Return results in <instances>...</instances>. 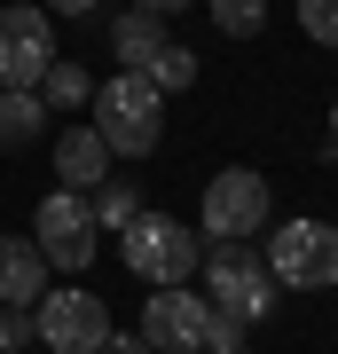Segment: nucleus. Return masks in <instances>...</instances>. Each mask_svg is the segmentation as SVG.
Segmentation results:
<instances>
[{
	"label": "nucleus",
	"mask_w": 338,
	"mask_h": 354,
	"mask_svg": "<svg viewBox=\"0 0 338 354\" xmlns=\"http://www.w3.org/2000/svg\"><path fill=\"white\" fill-rule=\"evenodd\" d=\"M205 354H252V346H244V323H236V315H213V330H205Z\"/></svg>",
	"instance_id": "obj_19"
},
{
	"label": "nucleus",
	"mask_w": 338,
	"mask_h": 354,
	"mask_svg": "<svg viewBox=\"0 0 338 354\" xmlns=\"http://www.w3.org/2000/svg\"><path fill=\"white\" fill-rule=\"evenodd\" d=\"M267 276L291 291H330L338 283V228L330 221H283L267 244Z\"/></svg>",
	"instance_id": "obj_5"
},
{
	"label": "nucleus",
	"mask_w": 338,
	"mask_h": 354,
	"mask_svg": "<svg viewBox=\"0 0 338 354\" xmlns=\"http://www.w3.org/2000/svg\"><path fill=\"white\" fill-rule=\"evenodd\" d=\"M111 48L126 55V71H142L150 55L165 48V16H150V8H126L118 24H111Z\"/></svg>",
	"instance_id": "obj_13"
},
{
	"label": "nucleus",
	"mask_w": 338,
	"mask_h": 354,
	"mask_svg": "<svg viewBox=\"0 0 338 354\" xmlns=\"http://www.w3.org/2000/svg\"><path fill=\"white\" fill-rule=\"evenodd\" d=\"M39 102H48V111H87V102H95V87H87V71H79L71 55H55V64H48V79H39Z\"/></svg>",
	"instance_id": "obj_14"
},
{
	"label": "nucleus",
	"mask_w": 338,
	"mask_h": 354,
	"mask_svg": "<svg viewBox=\"0 0 338 354\" xmlns=\"http://www.w3.org/2000/svg\"><path fill=\"white\" fill-rule=\"evenodd\" d=\"M134 8H150V16H181V8H197V0H134Z\"/></svg>",
	"instance_id": "obj_23"
},
{
	"label": "nucleus",
	"mask_w": 338,
	"mask_h": 354,
	"mask_svg": "<svg viewBox=\"0 0 338 354\" xmlns=\"http://www.w3.org/2000/svg\"><path fill=\"white\" fill-rule=\"evenodd\" d=\"M48 16H95V0H39Z\"/></svg>",
	"instance_id": "obj_22"
},
{
	"label": "nucleus",
	"mask_w": 338,
	"mask_h": 354,
	"mask_svg": "<svg viewBox=\"0 0 338 354\" xmlns=\"http://www.w3.org/2000/svg\"><path fill=\"white\" fill-rule=\"evenodd\" d=\"M102 354H158V346L142 339V330H134V339H126V330H111V346H102Z\"/></svg>",
	"instance_id": "obj_21"
},
{
	"label": "nucleus",
	"mask_w": 338,
	"mask_h": 354,
	"mask_svg": "<svg viewBox=\"0 0 338 354\" xmlns=\"http://www.w3.org/2000/svg\"><path fill=\"white\" fill-rule=\"evenodd\" d=\"M55 64V16L48 8H0V87H39Z\"/></svg>",
	"instance_id": "obj_8"
},
{
	"label": "nucleus",
	"mask_w": 338,
	"mask_h": 354,
	"mask_svg": "<svg viewBox=\"0 0 338 354\" xmlns=\"http://www.w3.org/2000/svg\"><path fill=\"white\" fill-rule=\"evenodd\" d=\"M267 228V181L252 174V165H220L213 181H205V236L213 244H244Z\"/></svg>",
	"instance_id": "obj_7"
},
{
	"label": "nucleus",
	"mask_w": 338,
	"mask_h": 354,
	"mask_svg": "<svg viewBox=\"0 0 338 354\" xmlns=\"http://www.w3.org/2000/svg\"><path fill=\"white\" fill-rule=\"evenodd\" d=\"M48 252L32 236H0V307H39L48 299Z\"/></svg>",
	"instance_id": "obj_11"
},
{
	"label": "nucleus",
	"mask_w": 338,
	"mask_h": 354,
	"mask_svg": "<svg viewBox=\"0 0 338 354\" xmlns=\"http://www.w3.org/2000/svg\"><path fill=\"white\" fill-rule=\"evenodd\" d=\"M48 102H39V87H0V150H32L39 134H48Z\"/></svg>",
	"instance_id": "obj_12"
},
{
	"label": "nucleus",
	"mask_w": 338,
	"mask_h": 354,
	"mask_svg": "<svg viewBox=\"0 0 338 354\" xmlns=\"http://www.w3.org/2000/svg\"><path fill=\"white\" fill-rule=\"evenodd\" d=\"M142 79H150L158 95H181V87H197V48H181V39H165V48L142 64Z\"/></svg>",
	"instance_id": "obj_15"
},
{
	"label": "nucleus",
	"mask_w": 338,
	"mask_h": 354,
	"mask_svg": "<svg viewBox=\"0 0 338 354\" xmlns=\"http://www.w3.org/2000/svg\"><path fill=\"white\" fill-rule=\"evenodd\" d=\"M32 339V307H0V354H16Z\"/></svg>",
	"instance_id": "obj_20"
},
{
	"label": "nucleus",
	"mask_w": 338,
	"mask_h": 354,
	"mask_svg": "<svg viewBox=\"0 0 338 354\" xmlns=\"http://www.w3.org/2000/svg\"><path fill=\"white\" fill-rule=\"evenodd\" d=\"M32 244L48 252V268L79 276V268L95 260V244H102V228H95V213H87V197H79V189H48V197H39V213H32Z\"/></svg>",
	"instance_id": "obj_6"
},
{
	"label": "nucleus",
	"mask_w": 338,
	"mask_h": 354,
	"mask_svg": "<svg viewBox=\"0 0 338 354\" xmlns=\"http://www.w3.org/2000/svg\"><path fill=\"white\" fill-rule=\"evenodd\" d=\"M299 24L314 48H338V0H299Z\"/></svg>",
	"instance_id": "obj_18"
},
{
	"label": "nucleus",
	"mask_w": 338,
	"mask_h": 354,
	"mask_svg": "<svg viewBox=\"0 0 338 354\" xmlns=\"http://www.w3.org/2000/svg\"><path fill=\"white\" fill-rule=\"evenodd\" d=\"M205 330H213V299L189 283H165L150 291V307H142V339L158 354H205Z\"/></svg>",
	"instance_id": "obj_9"
},
{
	"label": "nucleus",
	"mask_w": 338,
	"mask_h": 354,
	"mask_svg": "<svg viewBox=\"0 0 338 354\" xmlns=\"http://www.w3.org/2000/svg\"><path fill=\"white\" fill-rule=\"evenodd\" d=\"M32 339L48 354H102V346H111V307H102L87 283L48 291V299L32 307Z\"/></svg>",
	"instance_id": "obj_4"
},
{
	"label": "nucleus",
	"mask_w": 338,
	"mask_h": 354,
	"mask_svg": "<svg viewBox=\"0 0 338 354\" xmlns=\"http://www.w3.org/2000/svg\"><path fill=\"white\" fill-rule=\"evenodd\" d=\"M95 134L111 142V158H150L165 134V95L142 71H118L95 87Z\"/></svg>",
	"instance_id": "obj_1"
},
{
	"label": "nucleus",
	"mask_w": 338,
	"mask_h": 354,
	"mask_svg": "<svg viewBox=\"0 0 338 354\" xmlns=\"http://www.w3.org/2000/svg\"><path fill=\"white\" fill-rule=\"evenodd\" d=\"M55 181H63V189H79V197L111 181V142H102L87 118H71V127L55 134Z\"/></svg>",
	"instance_id": "obj_10"
},
{
	"label": "nucleus",
	"mask_w": 338,
	"mask_h": 354,
	"mask_svg": "<svg viewBox=\"0 0 338 354\" xmlns=\"http://www.w3.org/2000/svg\"><path fill=\"white\" fill-rule=\"evenodd\" d=\"M197 276H205V299H213V315H236L244 330L276 315V276H267V260L252 252V244H213Z\"/></svg>",
	"instance_id": "obj_3"
},
{
	"label": "nucleus",
	"mask_w": 338,
	"mask_h": 354,
	"mask_svg": "<svg viewBox=\"0 0 338 354\" xmlns=\"http://www.w3.org/2000/svg\"><path fill=\"white\" fill-rule=\"evenodd\" d=\"M330 158H338V102H330Z\"/></svg>",
	"instance_id": "obj_24"
},
{
	"label": "nucleus",
	"mask_w": 338,
	"mask_h": 354,
	"mask_svg": "<svg viewBox=\"0 0 338 354\" xmlns=\"http://www.w3.org/2000/svg\"><path fill=\"white\" fill-rule=\"evenodd\" d=\"M87 213H95V228H126L142 205H134V189H126V181H102V189H87Z\"/></svg>",
	"instance_id": "obj_16"
},
{
	"label": "nucleus",
	"mask_w": 338,
	"mask_h": 354,
	"mask_svg": "<svg viewBox=\"0 0 338 354\" xmlns=\"http://www.w3.org/2000/svg\"><path fill=\"white\" fill-rule=\"evenodd\" d=\"M118 244H126V268H134L150 291H165V283H189L205 268V244H197V228L189 221H173V213H134L118 228Z\"/></svg>",
	"instance_id": "obj_2"
},
{
	"label": "nucleus",
	"mask_w": 338,
	"mask_h": 354,
	"mask_svg": "<svg viewBox=\"0 0 338 354\" xmlns=\"http://www.w3.org/2000/svg\"><path fill=\"white\" fill-rule=\"evenodd\" d=\"M205 8H213V24L228 39H252V32L267 24V0H205Z\"/></svg>",
	"instance_id": "obj_17"
}]
</instances>
